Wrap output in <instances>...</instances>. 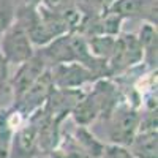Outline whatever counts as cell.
<instances>
[{"instance_id":"1","label":"cell","mask_w":158,"mask_h":158,"mask_svg":"<svg viewBox=\"0 0 158 158\" xmlns=\"http://www.w3.org/2000/svg\"><path fill=\"white\" fill-rule=\"evenodd\" d=\"M139 118H141V114L135 108L118 104L106 118L109 122L108 135H109L112 146L128 149L131 141L138 135Z\"/></svg>"},{"instance_id":"2","label":"cell","mask_w":158,"mask_h":158,"mask_svg":"<svg viewBox=\"0 0 158 158\" xmlns=\"http://www.w3.org/2000/svg\"><path fill=\"white\" fill-rule=\"evenodd\" d=\"M0 54L6 63L21 65L33 57L35 51L25 29L16 21L0 35Z\"/></svg>"},{"instance_id":"3","label":"cell","mask_w":158,"mask_h":158,"mask_svg":"<svg viewBox=\"0 0 158 158\" xmlns=\"http://www.w3.org/2000/svg\"><path fill=\"white\" fill-rule=\"evenodd\" d=\"M144 59V52L141 48V43L135 33H122L120 36L115 38L114 51L109 57L108 63V73L120 74L131 67L141 63Z\"/></svg>"},{"instance_id":"4","label":"cell","mask_w":158,"mask_h":158,"mask_svg":"<svg viewBox=\"0 0 158 158\" xmlns=\"http://www.w3.org/2000/svg\"><path fill=\"white\" fill-rule=\"evenodd\" d=\"M54 89L56 87H54V82H52L49 68H48L29 90H25L19 98L15 100L13 109L21 117L29 118L33 112H36L38 109H41L44 106L49 95L54 92Z\"/></svg>"},{"instance_id":"5","label":"cell","mask_w":158,"mask_h":158,"mask_svg":"<svg viewBox=\"0 0 158 158\" xmlns=\"http://www.w3.org/2000/svg\"><path fill=\"white\" fill-rule=\"evenodd\" d=\"M40 153L38 127L33 118L29 117L27 122L19 125L13 133L6 158H35Z\"/></svg>"},{"instance_id":"6","label":"cell","mask_w":158,"mask_h":158,"mask_svg":"<svg viewBox=\"0 0 158 158\" xmlns=\"http://www.w3.org/2000/svg\"><path fill=\"white\" fill-rule=\"evenodd\" d=\"M52 82L56 89L60 90H77L81 85L98 81V77L92 73L89 68L82 67L79 63H62L49 68Z\"/></svg>"},{"instance_id":"7","label":"cell","mask_w":158,"mask_h":158,"mask_svg":"<svg viewBox=\"0 0 158 158\" xmlns=\"http://www.w3.org/2000/svg\"><path fill=\"white\" fill-rule=\"evenodd\" d=\"M46 70H48V65L38 52H35L33 57H30L27 62L21 63L15 76L10 79V90H11L13 100L19 98L25 90H29Z\"/></svg>"},{"instance_id":"8","label":"cell","mask_w":158,"mask_h":158,"mask_svg":"<svg viewBox=\"0 0 158 158\" xmlns=\"http://www.w3.org/2000/svg\"><path fill=\"white\" fill-rule=\"evenodd\" d=\"M85 94L82 90H60V89H54V92L49 95L46 104L43 106V111L48 114V117H51L52 120H56L59 123H62V120L68 114H71V111L74 109V106L82 100Z\"/></svg>"},{"instance_id":"9","label":"cell","mask_w":158,"mask_h":158,"mask_svg":"<svg viewBox=\"0 0 158 158\" xmlns=\"http://www.w3.org/2000/svg\"><path fill=\"white\" fill-rule=\"evenodd\" d=\"M108 11L120 19L144 18L152 25L156 24V0H114Z\"/></svg>"},{"instance_id":"10","label":"cell","mask_w":158,"mask_h":158,"mask_svg":"<svg viewBox=\"0 0 158 158\" xmlns=\"http://www.w3.org/2000/svg\"><path fill=\"white\" fill-rule=\"evenodd\" d=\"M127 150L133 158H158L156 131H138Z\"/></svg>"},{"instance_id":"11","label":"cell","mask_w":158,"mask_h":158,"mask_svg":"<svg viewBox=\"0 0 158 158\" xmlns=\"http://www.w3.org/2000/svg\"><path fill=\"white\" fill-rule=\"evenodd\" d=\"M71 115L77 127H85V128L92 122H95L98 117H101V109H100V104H98L95 95L92 92L89 95H84L82 100L71 111Z\"/></svg>"},{"instance_id":"12","label":"cell","mask_w":158,"mask_h":158,"mask_svg":"<svg viewBox=\"0 0 158 158\" xmlns=\"http://www.w3.org/2000/svg\"><path fill=\"white\" fill-rule=\"evenodd\" d=\"M85 43H87V48H89V52L92 54V57L103 60V62H108L114 51L115 36H109V35L87 36Z\"/></svg>"},{"instance_id":"13","label":"cell","mask_w":158,"mask_h":158,"mask_svg":"<svg viewBox=\"0 0 158 158\" xmlns=\"http://www.w3.org/2000/svg\"><path fill=\"white\" fill-rule=\"evenodd\" d=\"M73 139L77 142V146L81 147L90 158H100L104 153L106 147H108V146H104L103 142H100L85 127H77Z\"/></svg>"},{"instance_id":"14","label":"cell","mask_w":158,"mask_h":158,"mask_svg":"<svg viewBox=\"0 0 158 158\" xmlns=\"http://www.w3.org/2000/svg\"><path fill=\"white\" fill-rule=\"evenodd\" d=\"M16 115H18V112L15 109H11V111L0 109V158L8 156L13 133H15V130L18 128L15 125V122H13Z\"/></svg>"},{"instance_id":"15","label":"cell","mask_w":158,"mask_h":158,"mask_svg":"<svg viewBox=\"0 0 158 158\" xmlns=\"http://www.w3.org/2000/svg\"><path fill=\"white\" fill-rule=\"evenodd\" d=\"M136 36L141 43L144 59H147L150 65H156V29H155V25L146 22L142 25L139 35Z\"/></svg>"},{"instance_id":"16","label":"cell","mask_w":158,"mask_h":158,"mask_svg":"<svg viewBox=\"0 0 158 158\" xmlns=\"http://www.w3.org/2000/svg\"><path fill=\"white\" fill-rule=\"evenodd\" d=\"M15 6L11 0H0V35H2L15 21Z\"/></svg>"},{"instance_id":"17","label":"cell","mask_w":158,"mask_h":158,"mask_svg":"<svg viewBox=\"0 0 158 158\" xmlns=\"http://www.w3.org/2000/svg\"><path fill=\"white\" fill-rule=\"evenodd\" d=\"M11 95L10 90V77H8V63L0 54V100Z\"/></svg>"},{"instance_id":"18","label":"cell","mask_w":158,"mask_h":158,"mask_svg":"<svg viewBox=\"0 0 158 158\" xmlns=\"http://www.w3.org/2000/svg\"><path fill=\"white\" fill-rule=\"evenodd\" d=\"M32 2H33L35 5H41V3L44 2V0H32Z\"/></svg>"}]
</instances>
